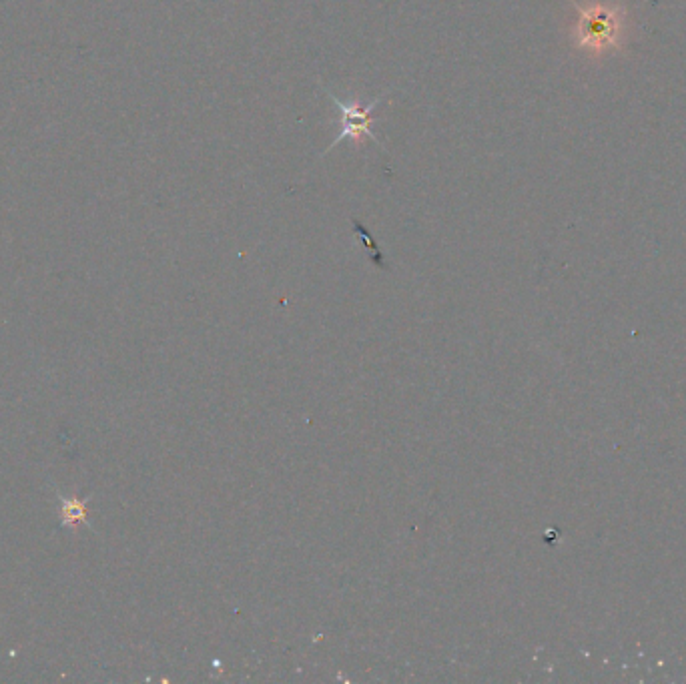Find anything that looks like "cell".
I'll use <instances>...</instances> for the list:
<instances>
[{"label":"cell","instance_id":"6da1fadb","mask_svg":"<svg viewBox=\"0 0 686 684\" xmlns=\"http://www.w3.org/2000/svg\"><path fill=\"white\" fill-rule=\"evenodd\" d=\"M325 93L331 97L333 105L339 111V135L337 139L331 143V147L339 145L343 139H372L376 141L380 147V139L376 137V133L372 131V123H374V111L380 103H384V97L372 101L370 105H360V103H346L341 101L339 97H335L331 91L325 89ZM329 147V149H331ZM327 149V151H329ZM325 151V153H327Z\"/></svg>","mask_w":686,"mask_h":684},{"label":"cell","instance_id":"7a4b0ae2","mask_svg":"<svg viewBox=\"0 0 686 684\" xmlns=\"http://www.w3.org/2000/svg\"><path fill=\"white\" fill-rule=\"evenodd\" d=\"M618 35V21L606 9L594 7L582 13L578 23V45L602 49L612 45Z\"/></svg>","mask_w":686,"mask_h":684},{"label":"cell","instance_id":"3957f363","mask_svg":"<svg viewBox=\"0 0 686 684\" xmlns=\"http://www.w3.org/2000/svg\"><path fill=\"white\" fill-rule=\"evenodd\" d=\"M61 520L63 526H79L87 522V500L79 498H63L61 500Z\"/></svg>","mask_w":686,"mask_h":684}]
</instances>
